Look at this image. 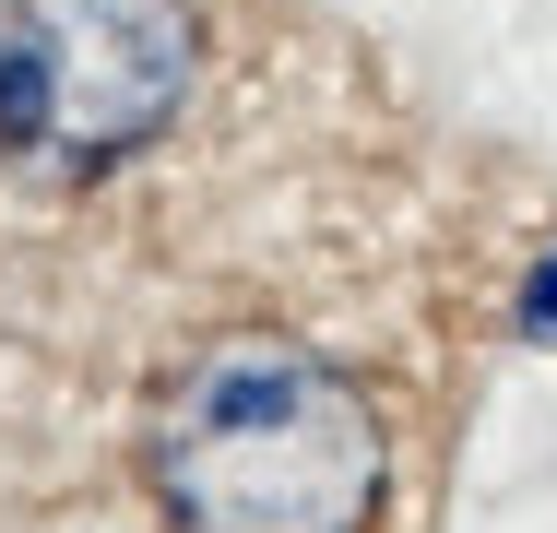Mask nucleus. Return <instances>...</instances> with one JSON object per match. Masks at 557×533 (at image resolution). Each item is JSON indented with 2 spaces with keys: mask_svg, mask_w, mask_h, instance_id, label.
Masks as SVG:
<instances>
[{
  "mask_svg": "<svg viewBox=\"0 0 557 533\" xmlns=\"http://www.w3.org/2000/svg\"><path fill=\"white\" fill-rule=\"evenodd\" d=\"M522 320H534V332H557V261L534 273V297H522Z\"/></svg>",
  "mask_w": 557,
  "mask_h": 533,
  "instance_id": "nucleus-3",
  "label": "nucleus"
},
{
  "mask_svg": "<svg viewBox=\"0 0 557 533\" xmlns=\"http://www.w3.org/2000/svg\"><path fill=\"white\" fill-rule=\"evenodd\" d=\"M154 498L178 533H380V416L309 344L237 332L154 416Z\"/></svg>",
  "mask_w": 557,
  "mask_h": 533,
  "instance_id": "nucleus-1",
  "label": "nucleus"
},
{
  "mask_svg": "<svg viewBox=\"0 0 557 533\" xmlns=\"http://www.w3.org/2000/svg\"><path fill=\"white\" fill-rule=\"evenodd\" d=\"M190 60V0H0V154L96 178L178 119Z\"/></svg>",
  "mask_w": 557,
  "mask_h": 533,
  "instance_id": "nucleus-2",
  "label": "nucleus"
}]
</instances>
